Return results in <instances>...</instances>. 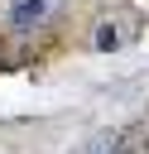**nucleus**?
<instances>
[{
  "label": "nucleus",
  "instance_id": "obj_1",
  "mask_svg": "<svg viewBox=\"0 0 149 154\" xmlns=\"http://www.w3.org/2000/svg\"><path fill=\"white\" fill-rule=\"evenodd\" d=\"M53 5H58V0H14V5H10V29H19V34L38 29V24L53 14Z\"/></svg>",
  "mask_w": 149,
  "mask_h": 154
},
{
  "label": "nucleus",
  "instance_id": "obj_2",
  "mask_svg": "<svg viewBox=\"0 0 149 154\" xmlns=\"http://www.w3.org/2000/svg\"><path fill=\"white\" fill-rule=\"evenodd\" d=\"M91 48H101V53L120 48V29H115V24H101V29H96V38H91Z\"/></svg>",
  "mask_w": 149,
  "mask_h": 154
}]
</instances>
